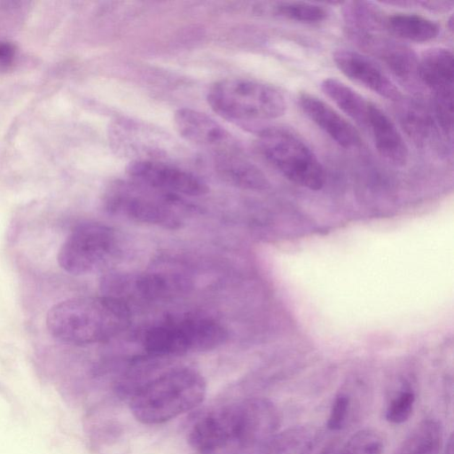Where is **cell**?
I'll list each match as a JSON object with an SVG mask.
<instances>
[{
  "label": "cell",
  "mask_w": 454,
  "mask_h": 454,
  "mask_svg": "<svg viewBox=\"0 0 454 454\" xmlns=\"http://www.w3.org/2000/svg\"><path fill=\"white\" fill-rule=\"evenodd\" d=\"M105 206L113 215L170 230L178 229L184 223L190 209L178 195L132 180L113 184L106 193Z\"/></svg>",
  "instance_id": "277c9868"
},
{
  "label": "cell",
  "mask_w": 454,
  "mask_h": 454,
  "mask_svg": "<svg viewBox=\"0 0 454 454\" xmlns=\"http://www.w3.org/2000/svg\"><path fill=\"white\" fill-rule=\"evenodd\" d=\"M314 434L304 427L278 432L261 454H312Z\"/></svg>",
  "instance_id": "ffe728a7"
},
{
  "label": "cell",
  "mask_w": 454,
  "mask_h": 454,
  "mask_svg": "<svg viewBox=\"0 0 454 454\" xmlns=\"http://www.w3.org/2000/svg\"><path fill=\"white\" fill-rule=\"evenodd\" d=\"M174 279L155 272L108 273L101 278L102 294L128 301H150L161 298L174 287Z\"/></svg>",
  "instance_id": "8fae6325"
},
{
  "label": "cell",
  "mask_w": 454,
  "mask_h": 454,
  "mask_svg": "<svg viewBox=\"0 0 454 454\" xmlns=\"http://www.w3.org/2000/svg\"><path fill=\"white\" fill-rule=\"evenodd\" d=\"M381 437L371 429H363L353 434L340 449V454H382Z\"/></svg>",
  "instance_id": "7402d4cb"
},
{
  "label": "cell",
  "mask_w": 454,
  "mask_h": 454,
  "mask_svg": "<svg viewBox=\"0 0 454 454\" xmlns=\"http://www.w3.org/2000/svg\"><path fill=\"white\" fill-rule=\"evenodd\" d=\"M117 248V236L111 227L83 223L71 231L60 247L58 262L69 274H89L104 268Z\"/></svg>",
  "instance_id": "ba28073f"
},
{
  "label": "cell",
  "mask_w": 454,
  "mask_h": 454,
  "mask_svg": "<svg viewBox=\"0 0 454 454\" xmlns=\"http://www.w3.org/2000/svg\"><path fill=\"white\" fill-rule=\"evenodd\" d=\"M16 56V47L9 42H0V68L12 66Z\"/></svg>",
  "instance_id": "d4e9b609"
},
{
  "label": "cell",
  "mask_w": 454,
  "mask_h": 454,
  "mask_svg": "<svg viewBox=\"0 0 454 454\" xmlns=\"http://www.w3.org/2000/svg\"><path fill=\"white\" fill-rule=\"evenodd\" d=\"M298 102L304 114L340 146L352 149L361 145L355 127L322 99L302 92Z\"/></svg>",
  "instance_id": "4fadbf2b"
},
{
  "label": "cell",
  "mask_w": 454,
  "mask_h": 454,
  "mask_svg": "<svg viewBox=\"0 0 454 454\" xmlns=\"http://www.w3.org/2000/svg\"><path fill=\"white\" fill-rule=\"evenodd\" d=\"M278 427L274 403L262 397H250L199 418L187 440L199 454H261Z\"/></svg>",
  "instance_id": "6da1fadb"
},
{
  "label": "cell",
  "mask_w": 454,
  "mask_h": 454,
  "mask_svg": "<svg viewBox=\"0 0 454 454\" xmlns=\"http://www.w3.org/2000/svg\"><path fill=\"white\" fill-rule=\"evenodd\" d=\"M443 454H454V440L451 434L446 443Z\"/></svg>",
  "instance_id": "484cf974"
},
{
  "label": "cell",
  "mask_w": 454,
  "mask_h": 454,
  "mask_svg": "<svg viewBox=\"0 0 454 454\" xmlns=\"http://www.w3.org/2000/svg\"><path fill=\"white\" fill-rule=\"evenodd\" d=\"M385 27L393 35L408 41L424 43L434 40L440 27L433 20L411 13H395L385 19Z\"/></svg>",
  "instance_id": "ac0fdd59"
},
{
  "label": "cell",
  "mask_w": 454,
  "mask_h": 454,
  "mask_svg": "<svg viewBox=\"0 0 454 454\" xmlns=\"http://www.w3.org/2000/svg\"><path fill=\"white\" fill-rule=\"evenodd\" d=\"M203 376L188 367L172 368L152 377L131 395L134 417L145 425H158L193 410L205 399Z\"/></svg>",
  "instance_id": "3957f363"
},
{
  "label": "cell",
  "mask_w": 454,
  "mask_h": 454,
  "mask_svg": "<svg viewBox=\"0 0 454 454\" xmlns=\"http://www.w3.org/2000/svg\"><path fill=\"white\" fill-rule=\"evenodd\" d=\"M350 408V398L347 394H338L332 404L327 427L330 430H340L346 424Z\"/></svg>",
  "instance_id": "cb8c5ba5"
},
{
  "label": "cell",
  "mask_w": 454,
  "mask_h": 454,
  "mask_svg": "<svg viewBox=\"0 0 454 454\" xmlns=\"http://www.w3.org/2000/svg\"><path fill=\"white\" fill-rule=\"evenodd\" d=\"M321 89L342 112L365 129L371 101L336 78L324 79Z\"/></svg>",
  "instance_id": "e0dca14e"
},
{
  "label": "cell",
  "mask_w": 454,
  "mask_h": 454,
  "mask_svg": "<svg viewBox=\"0 0 454 454\" xmlns=\"http://www.w3.org/2000/svg\"><path fill=\"white\" fill-rule=\"evenodd\" d=\"M273 12L286 19L302 23H317L328 16L325 8L307 2H281L273 7Z\"/></svg>",
  "instance_id": "44dd1931"
},
{
  "label": "cell",
  "mask_w": 454,
  "mask_h": 454,
  "mask_svg": "<svg viewBox=\"0 0 454 454\" xmlns=\"http://www.w3.org/2000/svg\"><path fill=\"white\" fill-rule=\"evenodd\" d=\"M127 173L134 182L178 196H200L208 192L207 184L197 175L160 161L134 160L127 167Z\"/></svg>",
  "instance_id": "30bf717a"
},
{
  "label": "cell",
  "mask_w": 454,
  "mask_h": 454,
  "mask_svg": "<svg viewBox=\"0 0 454 454\" xmlns=\"http://www.w3.org/2000/svg\"><path fill=\"white\" fill-rule=\"evenodd\" d=\"M129 305L106 295L72 298L55 304L47 314L49 333L74 345L107 341L128 328Z\"/></svg>",
  "instance_id": "7a4b0ae2"
},
{
  "label": "cell",
  "mask_w": 454,
  "mask_h": 454,
  "mask_svg": "<svg viewBox=\"0 0 454 454\" xmlns=\"http://www.w3.org/2000/svg\"><path fill=\"white\" fill-rule=\"evenodd\" d=\"M449 27H450V29L452 31L453 30V16H450V18L449 20Z\"/></svg>",
  "instance_id": "83f0119b"
},
{
  "label": "cell",
  "mask_w": 454,
  "mask_h": 454,
  "mask_svg": "<svg viewBox=\"0 0 454 454\" xmlns=\"http://www.w3.org/2000/svg\"><path fill=\"white\" fill-rule=\"evenodd\" d=\"M210 107L220 116L238 121L277 119L285 114L287 104L276 87L247 79H223L207 92Z\"/></svg>",
  "instance_id": "5b68a950"
},
{
  "label": "cell",
  "mask_w": 454,
  "mask_h": 454,
  "mask_svg": "<svg viewBox=\"0 0 454 454\" xmlns=\"http://www.w3.org/2000/svg\"><path fill=\"white\" fill-rule=\"evenodd\" d=\"M442 440L441 424L434 419H425L405 439L399 454H439Z\"/></svg>",
  "instance_id": "d6986e66"
},
{
  "label": "cell",
  "mask_w": 454,
  "mask_h": 454,
  "mask_svg": "<svg viewBox=\"0 0 454 454\" xmlns=\"http://www.w3.org/2000/svg\"><path fill=\"white\" fill-rule=\"evenodd\" d=\"M174 122L180 136L200 146L223 149L231 139L230 133L219 122L198 110L177 109Z\"/></svg>",
  "instance_id": "5bb4252c"
},
{
  "label": "cell",
  "mask_w": 454,
  "mask_h": 454,
  "mask_svg": "<svg viewBox=\"0 0 454 454\" xmlns=\"http://www.w3.org/2000/svg\"><path fill=\"white\" fill-rule=\"evenodd\" d=\"M417 74L419 80L434 94L435 115L438 122L453 121V54L442 47L423 51L418 59Z\"/></svg>",
  "instance_id": "9c48e42d"
},
{
  "label": "cell",
  "mask_w": 454,
  "mask_h": 454,
  "mask_svg": "<svg viewBox=\"0 0 454 454\" xmlns=\"http://www.w3.org/2000/svg\"><path fill=\"white\" fill-rule=\"evenodd\" d=\"M378 153L390 164L403 167L408 160L407 145L388 115L371 102L365 129Z\"/></svg>",
  "instance_id": "9a60e30c"
},
{
  "label": "cell",
  "mask_w": 454,
  "mask_h": 454,
  "mask_svg": "<svg viewBox=\"0 0 454 454\" xmlns=\"http://www.w3.org/2000/svg\"><path fill=\"white\" fill-rule=\"evenodd\" d=\"M258 145L264 158L291 182L314 191L323 187L325 176L319 160L292 130L279 127L262 129Z\"/></svg>",
  "instance_id": "52a82bcc"
},
{
  "label": "cell",
  "mask_w": 454,
  "mask_h": 454,
  "mask_svg": "<svg viewBox=\"0 0 454 454\" xmlns=\"http://www.w3.org/2000/svg\"><path fill=\"white\" fill-rule=\"evenodd\" d=\"M226 329L215 319L188 316L151 327L143 338L149 356L164 357L212 350L225 342Z\"/></svg>",
  "instance_id": "8992f818"
},
{
  "label": "cell",
  "mask_w": 454,
  "mask_h": 454,
  "mask_svg": "<svg viewBox=\"0 0 454 454\" xmlns=\"http://www.w3.org/2000/svg\"><path fill=\"white\" fill-rule=\"evenodd\" d=\"M415 394L410 388L402 389L390 401L386 411V419L393 424H402L411 415Z\"/></svg>",
  "instance_id": "603a6c76"
},
{
  "label": "cell",
  "mask_w": 454,
  "mask_h": 454,
  "mask_svg": "<svg viewBox=\"0 0 454 454\" xmlns=\"http://www.w3.org/2000/svg\"><path fill=\"white\" fill-rule=\"evenodd\" d=\"M333 59L337 68L350 80L387 99H401L402 94L395 83L369 58L352 50L339 49L333 52Z\"/></svg>",
  "instance_id": "7c38bea8"
},
{
  "label": "cell",
  "mask_w": 454,
  "mask_h": 454,
  "mask_svg": "<svg viewBox=\"0 0 454 454\" xmlns=\"http://www.w3.org/2000/svg\"><path fill=\"white\" fill-rule=\"evenodd\" d=\"M320 454H340V449L333 446L325 448Z\"/></svg>",
  "instance_id": "4316f807"
},
{
  "label": "cell",
  "mask_w": 454,
  "mask_h": 454,
  "mask_svg": "<svg viewBox=\"0 0 454 454\" xmlns=\"http://www.w3.org/2000/svg\"><path fill=\"white\" fill-rule=\"evenodd\" d=\"M215 165L219 176L232 185L249 190L269 186L268 179L257 166L231 152H218Z\"/></svg>",
  "instance_id": "2e32d148"
}]
</instances>
